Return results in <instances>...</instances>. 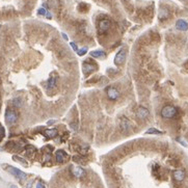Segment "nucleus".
<instances>
[{"mask_svg": "<svg viewBox=\"0 0 188 188\" xmlns=\"http://www.w3.org/2000/svg\"><path fill=\"white\" fill-rule=\"evenodd\" d=\"M177 114V108L172 105H165L161 109V117L163 119H172Z\"/></svg>", "mask_w": 188, "mask_h": 188, "instance_id": "nucleus-1", "label": "nucleus"}, {"mask_svg": "<svg viewBox=\"0 0 188 188\" xmlns=\"http://www.w3.org/2000/svg\"><path fill=\"white\" fill-rule=\"evenodd\" d=\"M17 119H18V114L16 113V111L12 109H7L6 112H5V122H6V124L12 126V125L16 124Z\"/></svg>", "mask_w": 188, "mask_h": 188, "instance_id": "nucleus-2", "label": "nucleus"}, {"mask_svg": "<svg viewBox=\"0 0 188 188\" xmlns=\"http://www.w3.org/2000/svg\"><path fill=\"white\" fill-rule=\"evenodd\" d=\"M5 168H6L7 172H11L13 176H15L17 179H19V180H25L26 178H27V175H26L25 172H23L22 170H18V168H14V166H9V165H7Z\"/></svg>", "mask_w": 188, "mask_h": 188, "instance_id": "nucleus-3", "label": "nucleus"}, {"mask_svg": "<svg viewBox=\"0 0 188 188\" xmlns=\"http://www.w3.org/2000/svg\"><path fill=\"white\" fill-rule=\"evenodd\" d=\"M111 26V22L107 19H104V20H101L99 21L98 23V29H99V32L100 33H104V32L108 31Z\"/></svg>", "mask_w": 188, "mask_h": 188, "instance_id": "nucleus-4", "label": "nucleus"}, {"mask_svg": "<svg viewBox=\"0 0 188 188\" xmlns=\"http://www.w3.org/2000/svg\"><path fill=\"white\" fill-rule=\"evenodd\" d=\"M126 60V50L125 49H121L119 52L117 53L114 57V64L117 66H119V64H123Z\"/></svg>", "mask_w": 188, "mask_h": 188, "instance_id": "nucleus-5", "label": "nucleus"}, {"mask_svg": "<svg viewBox=\"0 0 188 188\" xmlns=\"http://www.w3.org/2000/svg\"><path fill=\"white\" fill-rule=\"evenodd\" d=\"M106 94L110 100H117L119 97V92L113 86H109L106 88Z\"/></svg>", "mask_w": 188, "mask_h": 188, "instance_id": "nucleus-6", "label": "nucleus"}, {"mask_svg": "<svg viewBox=\"0 0 188 188\" xmlns=\"http://www.w3.org/2000/svg\"><path fill=\"white\" fill-rule=\"evenodd\" d=\"M82 70H83V74H84L85 76H87L96 70V66L90 64V62H84V64H82Z\"/></svg>", "mask_w": 188, "mask_h": 188, "instance_id": "nucleus-7", "label": "nucleus"}, {"mask_svg": "<svg viewBox=\"0 0 188 188\" xmlns=\"http://www.w3.org/2000/svg\"><path fill=\"white\" fill-rule=\"evenodd\" d=\"M149 114H150L149 110L146 107H139L137 109V111H136V117L139 119H146L149 117Z\"/></svg>", "mask_w": 188, "mask_h": 188, "instance_id": "nucleus-8", "label": "nucleus"}, {"mask_svg": "<svg viewBox=\"0 0 188 188\" xmlns=\"http://www.w3.org/2000/svg\"><path fill=\"white\" fill-rule=\"evenodd\" d=\"M172 177H174V179L176 180L177 182H182L184 179H185L186 174H185V172L182 170H176L174 172H172Z\"/></svg>", "mask_w": 188, "mask_h": 188, "instance_id": "nucleus-9", "label": "nucleus"}, {"mask_svg": "<svg viewBox=\"0 0 188 188\" xmlns=\"http://www.w3.org/2000/svg\"><path fill=\"white\" fill-rule=\"evenodd\" d=\"M170 17V11L168 8H165V7H161L159 9V14H158V18L160 21H164L166 19H168Z\"/></svg>", "mask_w": 188, "mask_h": 188, "instance_id": "nucleus-10", "label": "nucleus"}, {"mask_svg": "<svg viewBox=\"0 0 188 188\" xmlns=\"http://www.w3.org/2000/svg\"><path fill=\"white\" fill-rule=\"evenodd\" d=\"M176 28L181 30V31H186V30H188V23L185 20L180 19V20H178L176 22Z\"/></svg>", "mask_w": 188, "mask_h": 188, "instance_id": "nucleus-11", "label": "nucleus"}, {"mask_svg": "<svg viewBox=\"0 0 188 188\" xmlns=\"http://www.w3.org/2000/svg\"><path fill=\"white\" fill-rule=\"evenodd\" d=\"M72 174H73V176L76 177V178H81V177H83L85 175V170H83L81 166H75V168H73V170H72Z\"/></svg>", "mask_w": 188, "mask_h": 188, "instance_id": "nucleus-12", "label": "nucleus"}, {"mask_svg": "<svg viewBox=\"0 0 188 188\" xmlns=\"http://www.w3.org/2000/svg\"><path fill=\"white\" fill-rule=\"evenodd\" d=\"M55 157H56V161H57V162H64L66 159H67V154H66L64 151H62V150H58V151L55 153Z\"/></svg>", "mask_w": 188, "mask_h": 188, "instance_id": "nucleus-13", "label": "nucleus"}, {"mask_svg": "<svg viewBox=\"0 0 188 188\" xmlns=\"http://www.w3.org/2000/svg\"><path fill=\"white\" fill-rule=\"evenodd\" d=\"M45 134H46L47 136H48L49 138H54L57 136L58 134V131L56 130L55 128L53 129H47V130H45Z\"/></svg>", "mask_w": 188, "mask_h": 188, "instance_id": "nucleus-14", "label": "nucleus"}, {"mask_svg": "<svg viewBox=\"0 0 188 188\" xmlns=\"http://www.w3.org/2000/svg\"><path fill=\"white\" fill-rule=\"evenodd\" d=\"M90 56L95 58H103L105 57V52L102 50H95L90 52Z\"/></svg>", "mask_w": 188, "mask_h": 188, "instance_id": "nucleus-15", "label": "nucleus"}, {"mask_svg": "<svg viewBox=\"0 0 188 188\" xmlns=\"http://www.w3.org/2000/svg\"><path fill=\"white\" fill-rule=\"evenodd\" d=\"M48 5L51 8H57L59 6V1L58 0H48Z\"/></svg>", "mask_w": 188, "mask_h": 188, "instance_id": "nucleus-16", "label": "nucleus"}, {"mask_svg": "<svg viewBox=\"0 0 188 188\" xmlns=\"http://www.w3.org/2000/svg\"><path fill=\"white\" fill-rule=\"evenodd\" d=\"M47 86H48V88H53L54 86H56V78L51 77L48 80V82H47Z\"/></svg>", "mask_w": 188, "mask_h": 188, "instance_id": "nucleus-17", "label": "nucleus"}, {"mask_svg": "<svg viewBox=\"0 0 188 188\" xmlns=\"http://www.w3.org/2000/svg\"><path fill=\"white\" fill-rule=\"evenodd\" d=\"M146 134H163L162 131H159L155 128H150L149 130L146 131Z\"/></svg>", "mask_w": 188, "mask_h": 188, "instance_id": "nucleus-18", "label": "nucleus"}, {"mask_svg": "<svg viewBox=\"0 0 188 188\" xmlns=\"http://www.w3.org/2000/svg\"><path fill=\"white\" fill-rule=\"evenodd\" d=\"M121 126H122V128L124 129V130L128 129L129 128V122H128V119H125V117H123V119H122V122H121Z\"/></svg>", "mask_w": 188, "mask_h": 188, "instance_id": "nucleus-19", "label": "nucleus"}, {"mask_svg": "<svg viewBox=\"0 0 188 188\" xmlns=\"http://www.w3.org/2000/svg\"><path fill=\"white\" fill-rule=\"evenodd\" d=\"M47 11L45 7H41V8H39V11H37V14L40 15V16H46V14H47Z\"/></svg>", "mask_w": 188, "mask_h": 188, "instance_id": "nucleus-20", "label": "nucleus"}, {"mask_svg": "<svg viewBox=\"0 0 188 188\" xmlns=\"http://www.w3.org/2000/svg\"><path fill=\"white\" fill-rule=\"evenodd\" d=\"M70 127L73 130H77L78 129V122H72V123H70Z\"/></svg>", "mask_w": 188, "mask_h": 188, "instance_id": "nucleus-21", "label": "nucleus"}, {"mask_svg": "<svg viewBox=\"0 0 188 188\" xmlns=\"http://www.w3.org/2000/svg\"><path fill=\"white\" fill-rule=\"evenodd\" d=\"M78 55L79 56H83V55L85 54V53L87 52V48H82V49H78Z\"/></svg>", "mask_w": 188, "mask_h": 188, "instance_id": "nucleus-22", "label": "nucleus"}, {"mask_svg": "<svg viewBox=\"0 0 188 188\" xmlns=\"http://www.w3.org/2000/svg\"><path fill=\"white\" fill-rule=\"evenodd\" d=\"M14 160H16V161H18V162H21L22 164H27V163L25 162V160H23L22 158H20V157H18V156H14Z\"/></svg>", "mask_w": 188, "mask_h": 188, "instance_id": "nucleus-23", "label": "nucleus"}, {"mask_svg": "<svg viewBox=\"0 0 188 188\" xmlns=\"http://www.w3.org/2000/svg\"><path fill=\"white\" fill-rule=\"evenodd\" d=\"M70 45H71L72 49H73L74 51H76V52L78 51V47H77V45H76V44L74 43V42H71V43H70Z\"/></svg>", "mask_w": 188, "mask_h": 188, "instance_id": "nucleus-24", "label": "nucleus"}, {"mask_svg": "<svg viewBox=\"0 0 188 188\" xmlns=\"http://www.w3.org/2000/svg\"><path fill=\"white\" fill-rule=\"evenodd\" d=\"M3 137H4V129L0 127V141L2 140Z\"/></svg>", "mask_w": 188, "mask_h": 188, "instance_id": "nucleus-25", "label": "nucleus"}, {"mask_svg": "<svg viewBox=\"0 0 188 188\" xmlns=\"http://www.w3.org/2000/svg\"><path fill=\"white\" fill-rule=\"evenodd\" d=\"M35 188H46V186L44 185L42 182H39V183L37 184V187H35Z\"/></svg>", "mask_w": 188, "mask_h": 188, "instance_id": "nucleus-26", "label": "nucleus"}, {"mask_svg": "<svg viewBox=\"0 0 188 188\" xmlns=\"http://www.w3.org/2000/svg\"><path fill=\"white\" fill-rule=\"evenodd\" d=\"M46 17H47L48 19H51V18H52V16H51V13H50V12H47Z\"/></svg>", "mask_w": 188, "mask_h": 188, "instance_id": "nucleus-27", "label": "nucleus"}, {"mask_svg": "<svg viewBox=\"0 0 188 188\" xmlns=\"http://www.w3.org/2000/svg\"><path fill=\"white\" fill-rule=\"evenodd\" d=\"M61 35H62V37H64V40H68V37H67V35H66V33H64V32H62Z\"/></svg>", "mask_w": 188, "mask_h": 188, "instance_id": "nucleus-28", "label": "nucleus"}, {"mask_svg": "<svg viewBox=\"0 0 188 188\" xmlns=\"http://www.w3.org/2000/svg\"><path fill=\"white\" fill-rule=\"evenodd\" d=\"M31 185H32V182H30V183L27 185V188H31Z\"/></svg>", "mask_w": 188, "mask_h": 188, "instance_id": "nucleus-29", "label": "nucleus"}, {"mask_svg": "<svg viewBox=\"0 0 188 188\" xmlns=\"http://www.w3.org/2000/svg\"><path fill=\"white\" fill-rule=\"evenodd\" d=\"M11 188H18V187H17L16 185H12V186H11Z\"/></svg>", "mask_w": 188, "mask_h": 188, "instance_id": "nucleus-30", "label": "nucleus"}]
</instances>
